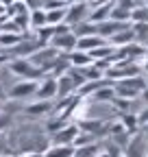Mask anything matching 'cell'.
I'll use <instances>...</instances> for the list:
<instances>
[{
	"label": "cell",
	"instance_id": "cell-19",
	"mask_svg": "<svg viewBox=\"0 0 148 157\" xmlns=\"http://www.w3.org/2000/svg\"><path fill=\"white\" fill-rule=\"evenodd\" d=\"M113 96H116L113 85H105L98 92L91 94V103H111V98H113Z\"/></svg>",
	"mask_w": 148,
	"mask_h": 157
},
{
	"label": "cell",
	"instance_id": "cell-12",
	"mask_svg": "<svg viewBox=\"0 0 148 157\" xmlns=\"http://www.w3.org/2000/svg\"><path fill=\"white\" fill-rule=\"evenodd\" d=\"M54 109V101H37L33 105H26L24 111L31 116V118H39V116H50Z\"/></svg>",
	"mask_w": 148,
	"mask_h": 157
},
{
	"label": "cell",
	"instance_id": "cell-11",
	"mask_svg": "<svg viewBox=\"0 0 148 157\" xmlns=\"http://www.w3.org/2000/svg\"><path fill=\"white\" fill-rule=\"evenodd\" d=\"M109 44V39L100 37V35H85V37H79V42H76V50H85V52H91V50H96L100 46Z\"/></svg>",
	"mask_w": 148,
	"mask_h": 157
},
{
	"label": "cell",
	"instance_id": "cell-10",
	"mask_svg": "<svg viewBox=\"0 0 148 157\" xmlns=\"http://www.w3.org/2000/svg\"><path fill=\"white\" fill-rule=\"evenodd\" d=\"M146 140L144 133H133V137H128V144L124 146V157H144L146 155Z\"/></svg>",
	"mask_w": 148,
	"mask_h": 157
},
{
	"label": "cell",
	"instance_id": "cell-7",
	"mask_svg": "<svg viewBox=\"0 0 148 157\" xmlns=\"http://www.w3.org/2000/svg\"><path fill=\"white\" fill-rule=\"evenodd\" d=\"M94 24H96V33H98L100 37L111 39L116 33H120V31L128 29L133 22H118V20H105V22H94Z\"/></svg>",
	"mask_w": 148,
	"mask_h": 157
},
{
	"label": "cell",
	"instance_id": "cell-32",
	"mask_svg": "<svg viewBox=\"0 0 148 157\" xmlns=\"http://www.w3.org/2000/svg\"><path fill=\"white\" fill-rule=\"evenodd\" d=\"M146 157H148V146H146Z\"/></svg>",
	"mask_w": 148,
	"mask_h": 157
},
{
	"label": "cell",
	"instance_id": "cell-25",
	"mask_svg": "<svg viewBox=\"0 0 148 157\" xmlns=\"http://www.w3.org/2000/svg\"><path fill=\"white\" fill-rule=\"evenodd\" d=\"M11 59H13V55H11L9 50H0V66H2V63H9Z\"/></svg>",
	"mask_w": 148,
	"mask_h": 157
},
{
	"label": "cell",
	"instance_id": "cell-1",
	"mask_svg": "<svg viewBox=\"0 0 148 157\" xmlns=\"http://www.w3.org/2000/svg\"><path fill=\"white\" fill-rule=\"evenodd\" d=\"M85 83V76L76 70V68H70L65 74L57 76V98L54 101H59V98H65V96H72L76 94L79 87Z\"/></svg>",
	"mask_w": 148,
	"mask_h": 157
},
{
	"label": "cell",
	"instance_id": "cell-17",
	"mask_svg": "<svg viewBox=\"0 0 148 157\" xmlns=\"http://www.w3.org/2000/svg\"><path fill=\"white\" fill-rule=\"evenodd\" d=\"M24 39V33H5V31H0V48H13L15 44H20Z\"/></svg>",
	"mask_w": 148,
	"mask_h": 157
},
{
	"label": "cell",
	"instance_id": "cell-9",
	"mask_svg": "<svg viewBox=\"0 0 148 157\" xmlns=\"http://www.w3.org/2000/svg\"><path fill=\"white\" fill-rule=\"evenodd\" d=\"M37 101H54L57 98V78L54 76H44L42 83H37Z\"/></svg>",
	"mask_w": 148,
	"mask_h": 157
},
{
	"label": "cell",
	"instance_id": "cell-21",
	"mask_svg": "<svg viewBox=\"0 0 148 157\" xmlns=\"http://www.w3.org/2000/svg\"><path fill=\"white\" fill-rule=\"evenodd\" d=\"M46 24H48L46 22V9H33L31 11V29L37 31V29H42Z\"/></svg>",
	"mask_w": 148,
	"mask_h": 157
},
{
	"label": "cell",
	"instance_id": "cell-15",
	"mask_svg": "<svg viewBox=\"0 0 148 157\" xmlns=\"http://www.w3.org/2000/svg\"><path fill=\"white\" fill-rule=\"evenodd\" d=\"M111 44H113L116 48H120V46H126V44H133L135 42V33H133V24L128 26V29H124V31H120V33H116L113 37L109 39Z\"/></svg>",
	"mask_w": 148,
	"mask_h": 157
},
{
	"label": "cell",
	"instance_id": "cell-5",
	"mask_svg": "<svg viewBox=\"0 0 148 157\" xmlns=\"http://www.w3.org/2000/svg\"><path fill=\"white\" fill-rule=\"evenodd\" d=\"M37 83H39V81H31V78H22V81H17V83H15V85L9 90L7 98H11V101H22V98L35 96V92H37Z\"/></svg>",
	"mask_w": 148,
	"mask_h": 157
},
{
	"label": "cell",
	"instance_id": "cell-20",
	"mask_svg": "<svg viewBox=\"0 0 148 157\" xmlns=\"http://www.w3.org/2000/svg\"><path fill=\"white\" fill-rule=\"evenodd\" d=\"M72 120H70V118H63V116H52L50 118V120L46 122V131L52 135V133H57V131H61L63 127H68Z\"/></svg>",
	"mask_w": 148,
	"mask_h": 157
},
{
	"label": "cell",
	"instance_id": "cell-23",
	"mask_svg": "<svg viewBox=\"0 0 148 157\" xmlns=\"http://www.w3.org/2000/svg\"><path fill=\"white\" fill-rule=\"evenodd\" d=\"M131 22L148 24V7H135L133 13H131Z\"/></svg>",
	"mask_w": 148,
	"mask_h": 157
},
{
	"label": "cell",
	"instance_id": "cell-28",
	"mask_svg": "<svg viewBox=\"0 0 148 157\" xmlns=\"http://www.w3.org/2000/svg\"><path fill=\"white\" fill-rule=\"evenodd\" d=\"M137 7H148V0H135Z\"/></svg>",
	"mask_w": 148,
	"mask_h": 157
},
{
	"label": "cell",
	"instance_id": "cell-27",
	"mask_svg": "<svg viewBox=\"0 0 148 157\" xmlns=\"http://www.w3.org/2000/svg\"><path fill=\"white\" fill-rule=\"evenodd\" d=\"M20 157H44V153H31V151H26V153H22Z\"/></svg>",
	"mask_w": 148,
	"mask_h": 157
},
{
	"label": "cell",
	"instance_id": "cell-16",
	"mask_svg": "<svg viewBox=\"0 0 148 157\" xmlns=\"http://www.w3.org/2000/svg\"><path fill=\"white\" fill-rule=\"evenodd\" d=\"M74 146L72 144H50L44 153V157H72Z\"/></svg>",
	"mask_w": 148,
	"mask_h": 157
},
{
	"label": "cell",
	"instance_id": "cell-31",
	"mask_svg": "<svg viewBox=\"0 0 148 157\" xmlns=\"http://www.w3.org/2000/svg\"><path fill=\"white\" fill-rule=\"evenodd\" d=\"M144 78H146V87H148V74H144Z\"/></svg>",
	"mask_w": 148,
	"mask_h": 157
},
{
	"label": "cell",
	"instance_id": "cell-8",
	"mask_svg": "<svg viewBox=\"0 0 148 157\" xmlns=\"http://www.w3.org/2000/svg\"><path fill=\"white\" fill-rule=\"evenodd\" d=\"M79 133H81V129L76 127V122H70L61 131H57V133L50 135V144H72L74 146V140L79 137Z\"/></svg>",
	"mask_w": 148,
	"mask_h": 157
},
{
	"label": "cell",
	"instance_id": "cell-33",
	"mask_svg": "<svg viewBox=\"0 0 148 157\" xmlns=\"http://www.w3.org/2000/svg\"><path fill=\"white\" fill-rule=\"evenodd\" d=\"M22 2H24V0H22Z\"/></svg>",
	"mask_w": 148,
	"mask_h": 157
},
{
	"label": "cell",
	"instance_id": "cell-4",
	"mask_svg": "<svg viewBox=\"0 0 148 157\" xmlns=\"http://www.w3.org/2000/svg\"><path fill=\"white\" fill-rule=\"evenodd\" d=\"M76 42H79V37L74 35V31L70 29V31H65V33L54 35V37L50 39V44H48V46L57 48L61 55H68V52H72V50H76Z\"/></svg>",
	"mask_w": 148,
	"mask_h": 157
},
{
	"label": "cell",
	"instance_id": "cell-29",
	"mask_svg": "<svg viewBox=\"0 0 148 157\" xmlns=\"http://www.w3.org/2000/svg\"><path fill=\"white\" fill-rule=\"evenodd\" d=\"M5 98H7V94H5V90H2V85H0V103H2V101H5Z\"/></svg>",
	"mask_w": 148,
	"mask_h": 157
},
{
	"label": "cell",
	"instance_id": "cell-18",
	"mask_svg": "<svg viewBox=\"0 0 148 157\" xmlns=\"http://www.w3.org/2000/svg\"><path fill=\"white\" fill-rule=\"evenodd\" d=\"M65 13H68V7H63V9H48L46 11V22L50 26L65 24Z\"/></svg>",
	"mask_w": 148,
	"mask_h": 157
},
{
	"label": "cell",
	"instance_id": "cell-3",
	"mask_svg": "<svg viewBox=\"0 0 148 157\" xmlns=\"http://www.w3.org/2000/svg\"><path fill=\"white\" fill-rule=\"evenodd\" d=\"M89 2H72L68 5V13H65V24L72 29L74 24H81V22H87L89 17Z\"/></svg>",
	"mask_w": 148,
	"mask_h": 157
},
{
	"label": "cell",
	"instance_id": "cell-6",
	"mask_svg": "<svg viewBox=\"0 0 148 157\" xmlns=\"http://www.w3.org/2000/svg\"><path fill=\"white\" fill-rule=\"evenodd\" d=\"M135 0H116L113 9H111L109 20H118V22H131V13L135 9Z\"/></svg>",
	"mask_w": 148,
	"mask_h": 157
},
{
	"label": "cell",
	"instance_id": "cell-30",
	"mask_svg": "<svg viewBox=\"0 0 148 157\" xmlns=\"http://www.w3.org/2000/svg\"><path fill=\"white\" fill-rule=\"evenodd\" d=\"M139 131H142V133H148V122H146L144 127H139Z\"/></svg>",
	"mask_w": 148,
	"mask_h": 157
},
{
	"label": "cell",
	"instance_id": "cell-13",
	"mask_svg": "<svg viewBox=\"0 0 148 157\" xmlns=\"http://www.w3.org/2000/svg\"><path fill=\"white\" fill-rule=\"evenodd\" d=\"M113 2H116V0H109V2H102V5L91 7L87 20H89V22H105V20H109L111 9H113Z\"/></svg>",
	"mask_w": 148,
	"mask_h": 157
},
{
	"label": "cell",
	"instance_id": "cell-2",
	"mask_svg": "<svg viewBox=\"0 0 148 157\" xmlns=\"http://www.w3.org/2000/svg\"><path fill=\"white\" fill-rule=\"evenodd\" d=\"M7 68H9L11 74L20 76V78H31V81H37V78L44 76L42 68H37L31 59H26V57H13L11 61L7 63Z\"/></svg>",
	"mask_w": 148,
	"mask_h": 157
},
{
	"label": "cell",
	"instance_id": "cell-22",
	"mask_svg": "<svg viewBox=\"0 0 148 157\" xmlns=\"http://www.w3.org/2000/svg\"><path fill=\"white\" fill-rule=\"evenodd\" d=\"M133 33H135V42L148 48V24L133 22Z\"/></svg>",
	"mask_w": 148,
	"mask_h": 157
},
{
	"label": "cell",
	"instance_id": "cell-26",
	"mask_svg": "<svg viewBox=\"0 0 148 157\" xmlns=\"http://www.w3.org/2000/svg\"><path fill=\"white\" fill-rule=\"evenodd\" d=\"M142 70L148 74V48H146V52H144V59H142Z\"/></svg>",
	"mask_w": 148,
	"mask_h": 157
},
{
	"label": "cell",
	"instance_id": "cell-14",
	"mask_svg": "<svg viewBox=\"0 0 148 157\" xmlns=\"http://www.w3.org/2000/svg\"><path fill=\"white\" fill-rule=\"evenodd\" d=\"M65 59L70 61L72 68H85V66H89L94 61V59L89 57V52H85V50H72V52L65 55Z\"/></svg>",
	"mask_w": 148,
	"mask_h": 157
},
{
	"label": "cell",
	"instance_id": "cell-24",
	"mask_svg": "<svg viewBox=\"0 0 148 157\" xmlns=\"http://www.w3.org/2000/svg\"><path fill=\"white\" fill-rule=\"evenodd\" d=\"M11 122H13V120H11V113H5V111L0 113V133H5V131L11 127Z\"/></svg>",
	"mask_w": 148,
	"mask_h": 157
}]
</instances>
